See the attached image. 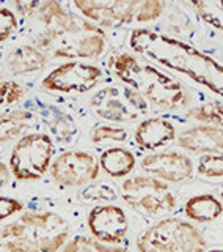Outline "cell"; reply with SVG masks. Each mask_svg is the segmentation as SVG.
<instances>
[{"label": "cell", "mask_w": 223, "mask_h": 252, "mask_svg": "<svg viewBox=\"0 0 223 252\" xmlns=\"http://www.w3.org/2000/svg\"><path fill=\"white\" fill-rule=\"evenodd\" d=\"M131 47L223 98V65L179 39L157 33L149 29H137L131 33Z\"/></svg>", "instance_id": "6da1fadb"}, {"label": "cell", "mask_w": 223, "mask_h": 252, "mask_svg": "<svg viewBox=\"0 0 223 252\" xmlns=\"http://www.w3.org/2000/svg\"><path fill=\"white\" fill-rule=\"evenodd\" d=\"M38 21L43 26L39 44L54 57L94 59L106 49V35L98 26L69 13L58 2L39 3Z\"/></svg>", "instance_id": "7a4b0ae2"}, {"label": "cell", "mask_w": 223, "mask_h": 252, "mask_svg": "<svg viewBox=\"0 0 223 252\" xmlns=\"http://www.w3.org/2000/svg\"><path fill=\"white\" fill-rule=\"evenodd\" d=\"M109 66L127 87L157 107L167 110L181 109L190 99L186 87L176 79L139 62L127 52H119L110 57Z\"/></svg>", "instance_id": "3957f363"}, {"label": "cell", "mask_w": 223, "mask_h": 252, "mask_svg": "<svg viewBox=\"0 0 223 252\" xmlns=\"http://www.w3.org/2000/svg\"><path fill=\"white\" fill-rule=\"evenodd\" d=\"M68 235V224L57 213L31 211L3 227L2 241L10 252H57Z\"/></svg>", "instance_id": "277c9868"}, {"label": "cell", "mask_w": 223, "mask_h": 252, "mask_svg": "<svg viewBox=\"0 0 223 252\" xmlns=\"http://www.w3.org/2000/svg\"><path fill=\"white\" fill-rule=\"evenodd\" d=\"M203 235L187 220L167 218L151 225L137 240L139 252H204Z\"/></svg>", "instance_id": "5b68a950"}, {"label": "cell", "mask_w": 223, "mask_h": 252, "mask_svg": "<svg viewBox=\"0 0 223 252\" xmlns=\"http://www.w3.org/2000/svg\"><path fill=\"white\" fill-rule=\"evenodd\" d=\"M76 8L86 19L101 27L118 29L132 22H149L165 10L162 2H85L77 0Z\"/></svg>", "instance_id": "8992f818"}, {"label": "cell", "mask_w": 223, "mask_h": 252, "mask_svg": "<svg viewBox=\"0 0 223 252\" xmlns=\"http://www.w3.org/2000/svg\"><path fill=\"white\" fill-rule=\"evenodd\" d=\"M54 145L46 134H28L14 145L10 156V169L18 180H38L51 165Z\"/></svg>", "instance_id": "52a82bcc"}, {"label": "cell", "mask_w": 223, "mask_h": 252, "mask_svg": "<svg viewBox=\"0 0 223 252\" xmlns=\"http://www.w3.org/2000/svg\"><path fill=\"white\" fill-rule=\"evenodd\" d=\"M123 199L132 208L148 216L171 213L176 208V197L162 180L149 177L127 178L123 183Z\"/></svg>", "instance_id": "ba28073f"}, {"label": "cell", "mask_w": 223, "mask_h": 252, "mask_svg": "<svg viewBox=\"0 0 223 252\" xmlns=\"http://www.w3.org/2000/svg\"><path fill=\"white\" fill-rule=\"evenodd\" d=\"M91 107L98 117L109 122H134L148 110L146 99L131 87H107L91 98Z\"/></svg>", "instance_id": "9c48e42d"}, {"label": "cell", "mask_w": 223, "mask_h": 252, "mask_svg": "<svg viewBox=\"0 0 223 252\" xmlns=\"http://www.w3.org/2000/svg\"><path fill=\"white\" fill-rule=\"evenodd\" d=\"M102 77V71L88 63L71 62L55 68L43 81V87L51 92L85 93L91 90Z\"/></svg>", "instance_id": "30bf717a"}, {"label": "cell", "mask_w": 223, "mask_h": 252, "mask_svg": "<svg viewBox=\"0 0 223 252\" xmlns=\"http://www.w3.org/2000/svg\"><path fill=\"white\" fill-rule=\"evenodd\" d=\"M51 175L63 186H84L99 175V162L85 152H65L51 165Z\"/></svg>", "instance_id": "8fae6325"}, {"label": "cell", "mask_w": 223, "mask_h": 252, "mask_svg": "<svg viewBox=\"0 0 223 252\" xmlns=\"http://www.w3.org/2000/svg\"><path fill=\"white\" fill-rule=\"evenodd\" d=\"M141 169L149 175L161 178L162 181L179 183L192 177L194 162L187 155L176 152H165L149 155L141 161Z\"/></svg>", "instance_id": "7c38bea8"}, {"label": "cell", "mask_w": 223, "mask_h": 252, "mask_svg": "<svg viewBox=\"0 0 223 252\" xmlns=\"http://www.w3.org/2000/svg\"><path fill=\"white\" fill-rule=\"evenodd\" d=\"M90 232L106 243H119L127 233V218L116 205H99L90 211Z\"/></svg>", "instance_id": "4fadbf2b"}, {"label": "cell", "mask_w": 223, "mask_h": 252, "mask_svg": "<svg viewBox=\"0 0 223 252\" xmlns=\"http://www.w3.org/2000/svg\"><path fill=\"white\" fill-rule=\"evenodd\" d=\"M178 145L192 153H220L223 152V128L200 125L179 134Z\"/></svg>", "instance_id": "5bb4252c"}, {"label": "cell", "mask_w": 223, "mask_h": 252, "mask_svg": "<svg viewBox=\"0 0 223 252\" xmlns=\"http://www.w3.org/2000/svg\"><path fill=\"white\" fill-rule=\"evenodd\" d=\"M174 136H176L174 125L159 117L148 118V120L141 122L137 131H135V140L145 150L162 148L167 144H170L171 140H174Z\"/></svg>", "instance_id": "9a60e30c"}, {"label": "cell", "mask_w": 223, "mask_h": 252, "mask_svg": "<svg viewBox=\"0 0 223 252\" xmlns=\"http://www.w3.org/2000/svg\"><path fill=\"white\" fill-rule=\"evenodd\" d=\"M47 62L46 54L38 51L33 46H19L18 49H14L13 54L8 57V69L13 74H27L33 73V71L41 69Z\"/></svg>", "instance_id": "2e32d148"}, {"label": "cell", "mask_w": 223, "mask_h": 252, "mask_svg": "<svg viewBox=\"0 0 223 252\" xmlns=\"http://www.w3.org/2000/svg\"><path fill=\"white\" fill-rule=\"evenodd\" d=\"M186 216L196 222H211L223 213V205L211 194L190 197L186 202Z\"/></svg>", "instance_id": "e0dca14e"}, {"label": "cell", "mask_w": 223, "mask_h": 252, "mask_svg": "<svg viewBox=\"0 0 223 252\" xmlns=\"http://www.w3.org/2000/svg\"><path fill=\"white\" fill-rule=\"evenodd\" d=\"M41 117L51 132L60 142H71L77 134V126L68 114L61 112L54 106H44L41 109Z\"/></svg>", "instance_id": "ac0fdd59"}, {"label": "cell", "mask_w": 223, "mask_h": 252, "mask_svg": "<svg viewBox=\"0 0 223 252\" xmlns=\"http://www.w3.org/2000/svg\"><path fill=\"white\" fill-rule=\"evenodd\" d=\"M99 165L110 177L121 178L135 167V156L124 148H109L101 155Z\"/></svg>", "instance_id": "d6986e66"}, {"label": "cell", "mask_w": 223, "mask_h": 252, "mask_svg": "<svg viewBox=\"0 0 223 252\" xmlns=\"http://www.w3.org/2000/svg\"><path fill=\"white\" fill-rule=\"evenodd\" d=\"M33 122V115L27 110H13L0 114V142H8L28 128Z\"/></svg>", "instance_id": "ffe728a7"}, {"label": "cell", "mask_w": 223, "mask_h": 252, "mask_svg": "<svg viewBox=\"0 0 223 252\" xmlns=\"http://www.w3.org/2000/svg\"><path fill=\"white\" fill-rule=\"evenodd\" d=\"M189 117L211 126H223V102H208L196 106L189 110Z\"/></svg>", "instance_id": "44dd1931"}, {"label": "cell", "mask_w": 223, "mask_h": 252, "mask_svg": "<svg viewBox=\"0 0 223 252\" xmlns=\"http://www.w3.org/2000/svg\"><path fill=\"white\" fill-rule=\"evenodd\" d=\"M192 6L201 19L223 32V0L216 2H192Z\"/></svg>", "instance_id": "7402d4cb"}, {"label": "cell", "mask_w": 223, "mask_h": 252, "mask_svg": "<svg viewBox=\"0 0 223 252\" xmlns=\"http://www.w3.org/2000/svg\"><path fill=\"white\" fill-rule=\"evenodd\" d=\"M63 252H129V251L104 246V244H101L99 241L86 238V236H76L73 241H69L66 244V248Z\"/></svg>", "instance_id": "603a6c76"}, {"label": "cell", "mask_w": 223, "mask_h": 252, "mask_svg": "<svg viewBox=\"0 0 223 252\" xmlns=\"http://www.w3.org/2000/svg\"><path fill=\"white\" fill-rule=\"evenodd\" d=\"M198 173L206 178L223 177V155L222 153L201 155L200 161H198Z\"/></svg>", "instance_id": "cb8c5ba5"}, {"label": "cell", "mask_w": 223, "mask_h": 252, "mask_svg": "<svg viewBox=\"0 0 223 252\" xmlns=\"http://www.w3.org/2000/svg\"><path fill=\"white\" fill-rule=\"evenodd\" d=\"M127 139V131L118 126H109L102 125L96 126L91 131V140L93 142H104V140H113V142H124Z\"/></svg>", "instance_id": "d4e9b609"}, {"label": "cell", "mask_w": 223, "mask_h": 252, "mask_svg": "<svg viewBox=\"0 0 223 252\" xmlns=\"http://www.w3.org/2000/svg\"><path fill=\"white\" fill-rule=\"evenodd\" d=\"M24 94V89L16 82L6 81L0 84V106L3 104H14L19 101Z\"/></svg>", "instance_id": "484cf974"}, {"label": "cell", "mask_w": 223, "mask_h": 252, "mask_svg": "<svg viewBox=\"0 0 223 252\" xmlns=\"http://www.w3.org/2000/svg\"><path fill=\"white\" fill-rule=\"evenodd\" d=\"M18 27V19L11 10L0 8V43L11 36V33Z\"/></svg>", "instance_id": "4316f807"}, {"label": "cell", "mask_w": 223, "mask_h": 252, "mask_svg": "<svg viewBox=\"0 0 223 252\" xmlns=\"http://www.w3.org/2000/svg\"><path fill=\"white\" fill-rule=\"evenodd\" d=\"M24 210V203L16 200V199H11V197H3L0 195V222L5 219H8L10 216L16 215V213H19Z\"/></svg>", "instance_id": "83f0119b"}, {"label": "cell", "mask_w": 223, "mask_h": 252, "mask_svg": "<svg viewBox=\"0 0 223 252\" xmlns=\"http://www.w3.org/2000/svg\"><path fill=\"white\" fill-rule=\"evenodd\" d=\"M16 8H18L22 14H31L39 8V3L38 2H16Z\"/></svg>", "instance_id": "f1b7e54d"}, {"label": "cell", "mask_w": 223, "mask_h": 252, "mask_svg": "<svg viewBox=\"0 0 223 252\" xmlns=\"http://www.w3.org/2000/svg\"><path fill=\"white\" fill-rule=\"evenodd\" d=\"M8 180H10V169L0 161V188L5 186L8 183Z\"/></svg>", "instance_id": "f546056e"}, {"label": "cell", "mask_w": 223, "mask_h": 252, "mask_svg": "<svg viewBox=\"0 0 223 252\" xmlns=\"http://www.w3.org/2000/svg\"><path fill=\"white\" fill-rule=\"evenodd\" d=\"M220 197H222V200H223V185L220 186Z\"/></svg>", "instance_id": "4dcf8cb0"}, {"label": "cell", "mask_w": 223, "mask_h": 252, "mask_svg": "<svg viewBox=\"0 0 223 252\" xmlns=\"http://www.w3.org/2000/svg\"><path fill=\"white\" fill-rule=\"evenodd\" d=\"M209 252H223V249H211Z\"/></svg>", "instance_id": "1f68e13d"}, {"label": "cell", "mask_w": 223, "mask_h": 252, "mask_svg": "<svg viewBox=\"0 0 223 252\" xmlns=\"http://www.w3.org/2000/svg\"><path fill=\"white\" fill-rule=\"evenodd\" d=\"M0 244H2V243H0Z\"/></svg>", "instance_id": "d6a6232c"}]
</instances>
